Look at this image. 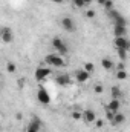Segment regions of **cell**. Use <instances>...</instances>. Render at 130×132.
Wrapping results in <instances>:
<instances>
[{
    "label": "cell",
    "mask_w": 130,
    "mask_h": 132,
    "mask_svg": "<svg viewBox=\"0 0 130 132\" xmlns=\"http://www.w3.org/2000/svg\"><path fill=\"white\" fill-rule=\"evenodd\" d=\"M51 45H52V48H54V51H55V54H58V55H66L67 52H69V46L66 45V42L63 38H60V37H54L52 40H51Z\"/></svg>",
    "instance_id": "6da1fadb"
},
{
    "label": "cell",
    "mask_w": 130,
    "mask_h": 132,
    "mask_svg": "<svg viewBox=\"0 0 130 132\" xmlns=\"http://www.w3.org/2000/svg\"><path fill=\"white\" fill-rule=\"evenodd\" d=\"M44 63L48 66H55V68H63L66 66V60L61 57V55H58V54H48L46 57H44Z\"/></svg>",
    "instance_id": "7a4b0ae2"
},
{
    "label": "cell",
    "mask_w": 130,
    "mask_h": 132,
    "mask_svg": "<svg viewBox=\"0 0 130 132\" xmlns=\"http://www.w3.org/2000/svg\"><path fill=\"white\" fill-rule=\"evenodd\" d=\"M60 25H61V28L64 29L66 32H75V31H77V23H75V20H73L72 17H69V15L61 17Z\"/></svg>",
    "instance_id": "3957f363"
},
{
    "label": "cell",
    "mask_w": 130,
    "mask_h": 132,
    "mask_svg": "<svg viewBox=\"0 0 130 132\" xmlns=\"http://www.w3.org/2000/svg\"><path fill=\"white\" fill-rule=\"evenodd\" d=\"M51 74H52L51 68H48V66H38V68L35 69V72H34V77H35L37 81H43V80H46Z\"/></svg>",
    "instance_id": "277c9868"
},
{
    "label": "cell",
    "mask_w": 130,
    "mask_h": 132,
    "mask_svg": "<svg viewBox=\"0 0 130 132\" xmlns=\"http://www.w3.org/2000/svg\"><path fill=\"white\" fill-rule=\"evenodd\" d=\"M41 126H43V121H41L37 115H34L32 118L29 120V125H28V128H26V132H40Z\"/></svg>",
    "instance_id": "5b68a950"
},
{
    "label": "cell",
    "mask_w": 130,
    "mask_h": 132,
    "mask_svg": "<svg viewBox=\"0 0 130 132\" xmlns=\"http://www.w3.org/2000/svg\"><path fill=\"white\" fill-rule=\"evenodd\" d=\"M0 38H2L3 43H12L14 42V32H12V29L8 28V26L2 28L0 29Z\"/></svg>",
    "instance_id": "8992f818"
},
{
    "label": "cell",
    "mask_w": 130,
    "mask_h": 132,
    "mask_svg": "<svg viewBox=\"0 0 130 132\" xmlns=\"http://www.w3.org/2000/svg\"><path fill=\"white\" fill-rule=\"evenodd\" d=\"M37 100L41 104H49L51 103V95L48 94V91L44 88H38V91H37Z\"/></svg>",
    "instance_id": "52a82bcc"
},
{
    "label": "cell",
    "mask_w": 130,
    "mask_h": 132,
    "mask_svg": "<svg viewBox=\"0 0 130 132\" xmlns=\"http://www.w3.org/2000/svg\"><path fill=\"white\" fill-rule=\"evenodd\" d=\"M113 45H115L116 49H126V51H129V48H130V42L127 40V37H115Z\"/></svg>",
    "instance_id": "ba28073f"
},
{
    "label": "cell",
    "mask_w": 130,
    "mask_h": 132,
    "mask_svg": "<svg viewBox=\"0 0 130 132\" xmlns=\"http://www.w3.org/2000/svg\"><path fill=\"white\" fill-rule=\"evenodd\" d=\"M81 118H83L86 123L92 125V123L97 120V114H95V111H92V109H84V111H81Z\"/></svg>",
    "instance_id": "9c48e42d"
},
{
    "label": "cell",
    "mask_w": 130,
    "mask_h": 132,
    "mask_svg": "<svg viewBox=\"0 0 130 132\" xmlns=\"http://www.w3.org/2000/svg\"><path fill=\"white\" fill-rule=\"evenodd\" d=\"M73 77H75V80H77L78 83H86V81L89 80L90 74H89V72H86L84 69H78V71H75Z\"/></svg>",
    "instance_id": "30bf717a"
},
{
    "label": "cell",
    "mask_w": 130,
    "mask_h": 132,
    "mask_svg": "<svg viewBox=\"0 0 130 132\" xmlns=\"http://www.w3.org/2000/svg\"><path fill=\"white\" fill-rule=\"evenodd\" d=\"M57 85L58 86H70L72 85V78H70V75H67V74H61V75H57Z\"/></svg>",
    "instance_id": "8fae6325"
},
{
    "label": "cell",
    "mask_w": 130,
    "mask_h": 132,
    "mask_svg": "<svg viewBox=\"0 0 130 132\" xmlns=\"http://www.w3.org/2000/svg\"><path fill=\"white\" fill-rule=\"evenodd\" d=\"M126 121V115L121 112V111H118V112H115V115H113V118H112V126H119V125H123Z\"/></svg>",
    "instance_id": "7c38bea8"
},
{
    "label": "cell",
    "mask_w": 130,
    "mask_h": 132,
    "mask_svg": "<svg viewBox=\"0 0 130 132\" xmlns=\"http://www.w3.org/2000/svg\"><path fill=\"white\" fill-rule=\"evenodd\" d=\"M106 109H109V111H112V112H118V111H121V100L112 98L110 100V103L106 106Z\"/></svg>",
    "instance_id": "4fadbf2b"
},
{
    "label": "cell",
    "mask_w": 130,
    "mask_h": 132,
    "mask_svg": "<svg viewBox=\"0 0 130 132\" xmlns=\"http://www.w3.org/2000/svg\"><path fill=\"white\" fill-rule=\"evenodd\" d=\"M126 34H127V26H115L113 28L115 37H126Z\"/></svg>",
    "instance_id": "5bb4252c"
},
{
    "label": "cell",
    "mask_w": 130,
    "mask_h": 132,
    "mask_svg": "<svg viewBox=\"0 0 130 132\" xmlns=\"http://www.w3.org/2000/svg\"><path fill=\"white\" fill-rule=\"evenodd\" d=\"M101 66L106 69V71H110V69H113V66H115V63L109 59V57H104L103 60H101Z\"/></svg>",
    "instance_id": "9a60e30c"
},
{
    "label": "cell",
    "mask_w": 130,
    "mask_h": 132,
    "mask_svg": "<svg viewBox=\"0 0 130 132\" xmlns=\"http://www.w3.org/2000/svg\"><path fill=\"white\" fill-rule=\"evenodd\" d=\"M110 94H112V98L121 100V97H123V91H121V88H118V86H112Z\"/></svg>",
    "instance_id": "2e32d148"
},
{
    "label": "cell",
    "mask_w": 130,
    "mask_h": 132,
    "mask_svg": "<svg viewBox=\"0 0 130 132\" xmlns=\"http://www.w3.org/2000/svg\"><path fill=\"white\" fill-rule=\"evenodd\" d=\"M113 23H115V26H127V20H126V17H124L123 14H119V15L113 20Z\"/></svg>",
    "instance_id": "e0dca14e"
},
{
    "label": "cell",
    "mask_w": 130,
    "mask_h": 132,
    "mask_svg": "<svg viewBox=\"0 0 130 132\" xmlns=\"http://www.w3.org/2000/svg\"><path fill=\"white\" fill-rule=\"evenodd\" d=\"M116 78L118 80H126L127 78V71L126 69H118L116 71Z\"/></svg>",
    "instance_id": "ac0fdd59"
},
{
    "label": "cell",
    "mask_w": 130,
    "mask_h": 132,
    "mask_svg": "<svg viewBox=\"0 0 130 132\" xmlns=\"http://www.w3.org/2000/svg\"><path fill=\"white\" fill-rule=\"evenodd\" d=\"M6 71H8L9 74H14V72L17 71V66H15V63H14V62H8V63H6Z\"/></svg>",
    "instance_id": "d6986e66"
},
{
    "label": "cell",
    "mask_w": 130,
    "mask_h": 132,
    "mask_svg": "<svg viewBox=\"0 0 130 132\" xmlns=\"http://www.w3.org/2000/svg\"><path fill=\"white\" fill-rule=\"evenodd\" d=\"M83 69H84L86 72H89V74H92V72L95 71V66H94V63H90V62H87V63H84V66H83Z\"/></svg>",
    "instance_id": "ffe728a7"
},
{
    "label": "cell",
    "mask_w": 130,
    "mask_h": 132,
    "mask_svg": "<svg viewBox=\"0 0 130 132\" xmlns=\"http://www.w3.org/2000/svg\"><path fill=\"white\" fill-rule=\"evenodd\" d=\"M107 14H109V17H110L112 20H115V19H116V17H118L121 12H118L116 9H109V11H107Z\"/></svg>",
    "instance_id": "44dd1931"
},
{
    "label": "cell",
    "mask_w": 130,
    "mask_h": 132,
    "mask_svg": "<svg viewBox=\"0 0 130 132\" xmlns=\"http://www.w3.org/2000/svg\"><path fill=\"white\" fill-rule=\"evenodd\" d=\"M116 51H118L119 59H121L123 62H126V60H127V51H126V49H116Z\"/></svg>",
    "instance_id": "7402d4cb"
},
{
    "label": "cell",
    "mask_w": 130,
    "mask_h": 132,
    "mask_svg": "<svg viewBox=\"0 0 130 132\" xmlns=\"http://www.w3.org/2000/svg\"><path fill=\"white\" fill-rule=\"evenodd\" d=\"M72 3H73V6H75V8H78V9H81V8H84V6H86V3H84L83 0H72Z\"/></svg>",
    "instance_id": "603a6c76"
},
{
    "label": "cell",
    "mask_w": 130,
    "mask_h": 132,
    "mask_svg": "<svg viewBox=\"0 0 130 132\" xmlns=\"http://www.w3.org/2000/svg\"><path fill=\"white\" fill-rule=\"evenodd\" d=\"M94 92H95V94H103V92H104L103 85H95V86H94Z\"/></svg>",
    "instance_id": "cb8c5ba5"
},
{
    "label": "cell",
    "mask_w": 130,
    "mask_h": 132,
    "mask_svg": "<svg viewBox=\"0 0 130 132\" xmlns=\"http://www.w3.org/2000/svg\"><path fill=\"white\" fill-rule=\"evenodd\" d=\"M70 117H72L73 120H81V112H78V111H73V112L70 114Z\"/></svg>",
    "instance_id": "d4e9b609"
},
{
    "label": "cell",
    "mask_w": 130,
    "mask_h": 132,
    "mask_svg": "<svg viewBox=\"0 0 130 132\" xmlns=\"http://www.w3.org/2000/svg\"><path fill=\"white\" fill-rule=\"evenodd\" d=\"M113 115H115V112H112V111H109V109H106V118H107L109 121H112V118H113Z\"/></svg>",
    "instance_id": "484cf974"
},
{
    "label": "cell",
    "mask_w": 130,
    "mask_h": 132,
    "mask_svg": "<svg viewBox=\"0 0 130 132\" xmlns=\"http://www.w3.org/2000/svg\"><path fill=\"white\" fill-rule=\"evenodd\" d=\"M104 8L109 11V9H113V2L112 0H106V3H104Z\"/></svg>",
    "instance_id": "4316f807"
},
{
    "label": "cell",
    "mask_w": 130,
    "mask_h": 132,
    "mask_svg": "<svg viewBox=\"0 0 130 132\" xmlns=\"http://www.w3.org/2000/svg\"><path fill=\"white\" fill-rule=\"evenodd\" d=\"M86 17H87V19H94V17H95V11H94V9H87V11H86Z\"/></svg>",
    "instance_id": "83f0119b"
},
{
    "label": "cell",
    "mask_w": 130,
    "mask_h": 132,
    "mask_svg": "<svg viewBox=\"0 0 130 132\" xmlns=\"http://www.w3.org/2000/svg\"><path fill=\"white\" fill-rule=\"evenodd\" d=\"M94 123L97 125V128H103V125H104V121H103V120H95Z\"/></svg>",
    "instance_id": "f1b7e54d"
},
{
    "label": "cell",
    "mask_w": 130,
    "mask_h": 132,
    "mask_svg": "<svg viewBox=\"0 0 130 132\" xmlns=\"http://www.w3.org/2000/svg\"><path fill=\"white\" fill-rule=\"evenodd\" d=\"M54 3H57V5H61V3H64L66 0H52Z\"/></svg>",
    "instance_id": "f546056e"
},
{
    "label": "cell",
    "mask_w": 130,
    "mask_h": 132,
    "mask_svg": "<svg viewBox=\"0 0 130 132\" xmlns=\"http://www.w3.org/2000/svg\"><path fill=\"white\" fill-rule=\"evenodd\" d=\"M118 69H126V66H124V62H123V63H119V65H118Z\"/></svg>",
    "instance_id": "4dcf8cb0"
},
{
    "label": "cell",
    "mask_w": 130,
    "mask_h": 132,
    "mask_svg": "<svg viewBox=\"0 0 130 132\" xmlns=\"http://www.w3.org/2000/svg\"><path fill=\"white\" fill-rule=\"evenodd\" d=\"M98 5H101V6H104V3H106V0H97Z\"/></svg>",
    "instance_id": "1f68e13d"
},
{
    "label": "cell",
    "mask_w": 130,
    "mask_h": 132,
    "mask_svg": "<svg viewBox=\"0 0 130 132\" xmlns=\"http://www.w3.org/2000/svg\"><path fill=\"white\" fill-rule=\"evenodd\" d=\"M83 2H84V3H86V6H87V5H90V3H92V0H83Z\"/></svg>",
    "instance_id": "d6a6232c"
},
{
    "label": "cell",
    "mask_w": 130,
    "mask_h": 132,
    "mask_svg": "<svg viewBox=\"0 0 130 132\" xmlns=\"http://www.w3.org/2000/svg\"><path fill=\"white\" fill-rule=\"evenodd\" d=\"M69 2H72V0H69Z\"/></svg>",
    "instance_id": "836d02e7"
},
{
    "label": "cell",
    "mask_w": 130,
    "mask_h": 132,
    "mask_svg": "<svg viewBox=\"0 0 130 132\" xmlns=\"http://www.w3.org/2000/svg\"><path fill=\"white\" fill-rule=\"evenodd\" d=\"M0 86H2V85H0Z\"/></svg>",
    "instance_id": "e575fe53"
}]
</instances>
